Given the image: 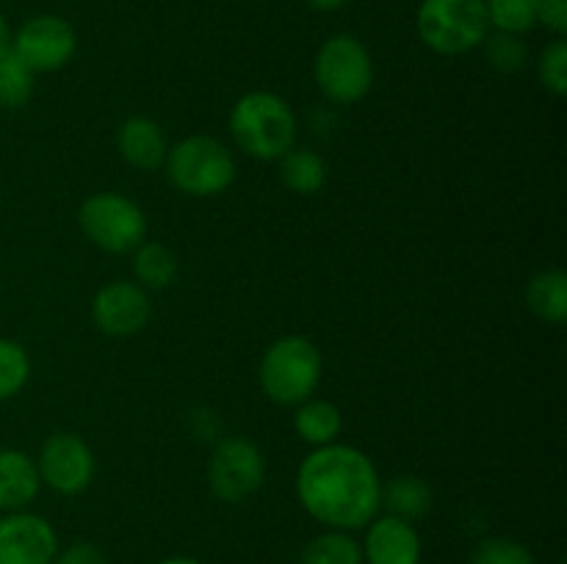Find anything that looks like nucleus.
<instances>
[{"instance_id": "obj_1", "label": "nucleus", "mask_w": 567, "mask_h": 564, "mask_svg": "<svg viewBox=\"0 0 567 564\" xmlns=\"http://www.w3.org/2000/svg\"><path fill=\"white\" fill-rule=\"evenodd\" d=\"M297 495L305 512L336 531L365 529L382 506V479L360 448L330 442L302 459Z\"/></svg>"}, {"instance_id": "obj_2", "label": "nucleus", "mask_w": 567, "mask_h": 564, "mask_svg": "<svg viewBox=\"0 0 567 564\" xmlns=\"http://www.w3.org/2000/svg\"><path fill=\"white\" fill-rule=\"evenodd\" d=\"M230 133L249 158L280 160L297 144V116L280 94L249 92L233 105Z\"/></svg>"}, {"instance_id": "obj_31", "label": "nucleus", "mask_w": 567, "mask_h": 564, "mask_svg": "<svg viewBox=\"0 0 567 564\" xmlns=\"http://www.w3.org/2000/svg\"><path fill=\"white\" fill-rule=\"evenodd\" d=\"M11 48V31H9V22H6V17L0 14V55L6 53V50Z\"/></svg>"}, {"instance_id": "obj_6", "label": "nucleus", "mask_w": 567, "mask_h": 564, "mask_svg": "<svg viewBox=\"0 0 567 564\" xmlns=\"http://www.w3.org/2000/svg\"><path fill=\"white\" fill-rule=\"evenodd\" d=\"M316 86L327 100L352 105L363 100L374 86V61L365 44L349 33L330 36L319 48L313 61Z\"/></svg>"}, {"instance_id": "obj_23", "label": "nucleus", "mask_w": 567, "mask_h": 564, "mask_svg": "<svg viewBox=\"0 0 567 564\" xmlns=\"http://www.w3.org/2000/svg\"><path fill=\"white\" fill-rule=\"evenodd\" d=\"M487 22L498 33H529L537 25V0H485Z\"/></svg>"}, {"instance_id": "obj_17", "label": "nucleus", "mask_w": 567, "mask_h": 564, "mask_svg": "<svg viewBox=\"0 0 567 564\" xmlns=\"http://www.w3.org/2000/svg\"><path fill=\"white\" fill-rule=\"evenodd\" d=\"M526 304L548 324L567 321V274L563 269H543L526 285Z\"/></svg>"}, {"instance_id": "obj_9", "label": "nucleus", "mask_w": 567, "mask_h": 564, "mask_svg": "<svg viewBox=\"0 0 567 564\" xmlns=\"http://www.w3.org/2000/svg\"><path fill=\"white\" fill-rule=\"evenodd\" d=\"M75 28L55 14L31 17L11 39V50L25 61L33 75L61 70L75 55Z\"/></svg>"}, {"instance_id": "obj_24", "label": "nucleus", "mask_w": 567, "mask_h": 564, "mask_svg": "<svg viewBox=\"0 0 567 564\" xmlns=\"http://www.w3.org/2000/svg\"><path fill=\"white\" fill-rule=\"evenodd\" d=\"M31 376V359L17 341L0 337V401L14 398Z\"/></svg>"}, {"instance_id": "obj_14", "label": "nucleus", "mask_w": 567, "mask_h": 564, "mask_svg": "<svg viewBox=\"0 0 567 564\" xmlns=\"http://www.w3.org/2000/svg\"><path fill=\"white\" fill-rule=\"evenodd\" d=\"M116 149H120L122 160L131 164L138 171H155L164 166L166 160V138L164 130L150 116H131L116 130Z\"/></svg>"}, {"instance_id": "obj_19", "label": "nucleus", "mask_w": 567, "mask_h": 564, "mask_svg": "<svg viewBox=\"0 0 567 564\" xmlns=\"http://www.w3.org/2000/svg\"><path fill=\"white\" fill-rule=\"evenodd\" d=\"M280 180L288 191L302 194V197L319 194L327 182L324 158L313 149L291 147L280 158Z\"/></svg>"}, {"instance_id": "obj_10", "label": "nucleus", "mask_w": 567, "mask_h": 564, "mask_svg": "<svg viewBox=\"0 0 567 564\" xmlns=\"http://www.w3.org/2000/svg\"><path fill=\"white\" fill-rule=\"evenodd\" d=\"M37 470L42 484H48L53 492L78 495L94 479V453L83 437L72 431H55L44 440Z\"/></svg>"}, {"instance_id": "obj_20", "label": "nucleus", "mask_w": 567, "mask_h": 564, "mask_svg": "<svg viewBox=\"0 0 567 564\" xmlns=\"http://www.w3.org/2000/svg\"><path fill=\"white\" fill-rule=\"evenodd\" d=\"M133 271L142 288H166L172 285L177 274V260L169 247L164 243H138L136 258H133Z\"/></svg>"}, {"instance_id": "obj_32", "label": "nucleus", "mask_w": 567, "mask_h": 564, "mask_svg": "<svg viewBox=\"0 0 567 564\" xmlns=\"http://www.w3.org/2000/svg\"><path fill=\"white\" fill-rule=\"evenodd\" d=\"M158 564H203V562H197V558H192V556H172V558H164V562H158Z\"/></svg>"}, {"instance_id": "obj_15", "label": "nucleus", "mask_w": 567, "mask_h": 564, "mask_svg": "<svg viewBox=\"0 0 567 564\" xmlns=\"http://www.w3.org/2000/svg\"><path fill=\"white\" fill-rule=\"evenodd\" d=\"M37 462L25 451L0 448V512H20L39 495Z\"/></svg>"}, {"instance_id": "obj_5", "label": "nucleus", "mask_w": 567, "mask_h": 564, "mask_svg": "<svg viewBox=\"0 0 567 564\" xmlns=\"http://www.w3.org/2000/svg\"><path fill=\"white\" fill-rule=\"evenodd\" d=\"M421 42L441 55H463L487 39L485 0H421L415 14Z\"/></svg>"}, {"instance_id": "obj_22", "label": "nucleus", "mask_w": 567, "mask_h": 564, "mask_svg": "<svg viewBox=\"0 0 567 564\" xmlns=\"http://www.w3.org/2000/svg\"><path fill=\"white\" fill-rule=\"evenodd\" d=\"M33 94V72L28 70L25 61L14 53L6 50L0 55V108H22Z\"/></svg>"}, {"instance_id": "obj_7", "label": "nucleus", "mask_w": 567, "mask_h": 564, "mask_svg": "<svg viewBox=\"0 0 567 564\" xmlns=\"http://www.w3.org/2000/svg\"><path fill=\"white\" fill-rule=\"evenodd\" d=\"M78 224L89 241L111 254H122L144 243L147 216L133 199L116 191H100L83 199L78 210Z\"/></svg>"}, {"instance_id": "obj_30", "label": "nucleus", "mask_w": 567, "mask_h": 564, "mask_svg": "<svg viewBox=\"0 0 567 564\" xmlns=\"http://www.w3.org/2000/svg\"><path fill=\"white\" fill-rule=\"evenodd\" d=\"M313 11H338L349 3V0H305Z\"/></svg>"}, {"instance_id": "obj_13", "label": "nucleus", "mask_w": 567, "mask_h": 564, "mask_svg": "<svg viewBox=\"0 0 567 564\" xmlns=\"http://www.w3.org/2000/svg\"><path fill=\"white\" fill-rule=\"evenodd\" d=\"M363 562L369 564H419L421 536L410 520L382 514L369 523L363 542Z\"/></svg>"}, {"instance_id": "obj_18", "label": "nucleus", "mask_w": 567, "mask_h": 564, "mask_svg": "<svg viewBox=\"0 0 567 564\" xmlns=\"http://www.w3.org/2000/svg\"><path fill=\"white\" fill-rule=\"evenodd\" d=\"M432 503H435L432 487L421 476H396L388 484H382V506L393 518H402L413 523V520H421L430 514Z\"/></svg>"}, {"instance_id": "obj_16", "label": "nucleus", "mask_w": 567, "mask_h": 564, "mask_svg": "<svg viewBox=\"0 0 567 564\" xmlns=\"http://www.w3.org/2000/svg\"><path fill=\"white\" fill-rule=\"evenodd\" d=\"M293 429H297L299 440H305L308 446H330V442L341 437L343 415L336 404L321 401V398H308V401L297 404Z\"/></svg>"}, {"instance_id": "obj_27", "label": "nucleus", "mask_w": 567, "mask_h": 564, "mask_svg": "<svg viewBox=\"0 0 567 564\" xmlns=\"http://www.w3.org/2000/svg\"><path fill=\"white\" fill-rule=\"evenodd\" d=\"M487 61H491L493 70L498 72H518L526 61V44L520 42L513 33H498L496 36H487L485 42Z\"/></svg>"}, {"instance_id": "obj_26", "label": "nucleus", "mask_w": 567, "mask_h": 564, "mask_svg": "<svg viewBox=\"0 0 567 564\" xmlns=\"http://www.w3.org/2000/svg\"><path fill=\"white\" fill-rule=\"evenodd\" d=\"M537 77L554 97L567 94V42L563 36L554 39L537 59Z\"/></svg>"}, {"instance_id": "obj_4", "label": "nucleus", "mask_w": 567, "mask_h": 564, "mask_svg": "<svg viewBox=\"0 0 567 564\" xmlns=\"http://www.w3.org/2000/svg\"><path fill=\"white\" fill-rule=\"evenodd\" d=\"M166 175L188 197H216L236 182V158L214 136H188L166 153Z\"/></svg>"}, {"instance_id": "obj_29", "label": "nucleus", "mask_w": 567, "mask_h": 564, "mask_svg": "<svg viewBox=\"0 0 567 564\" xmlns=\"http://www.w3.org/2000/svg\"><path fill=\"white\" fill-rule=\"evenodd\" d=\"M537 22L557 36L567 33V0H537Z\"/></svg>"}, {"instance_id": "obj_12", "label": "nucleus", "mask_w": 567, "mask_h": 564, "mask_svg": "<svg viewBox=\"0 0 567 564\" xmlns=\"http://www.w3.org/2000/svg\"><path fill=\"white\" fill-rule=\"evenodd\" d=\"M55 553L59 536L42 514L20 509L0 518V564H53Z\"/></svg>"}, {"instance_id": "obj_11", "label": "nucleus", "mask_w": 567, "mask_h": 564, "mask_svg": "<svg viewBox=\"0 0 567 564\" xmlns=\"http://www.w3.org/2000/svg\"><path fill=\"white\" fill-rule=\"evenodd\" d=\"M153 304L147 288L138 282L114 280L100 288L92 299V321L111 337H131L150 324Z\"/></svg>"}, {"instance_id": "obj_3", "label": "nucleus", "mask_w": 567, "mask_h": 564, "mask_svg": "<svg viewBox=\"0 0 567 564\" xmlns=\"http://www.w3.org/2000/svg\"><path fill=\"white\" fill-rule=\"evenodd\" d=\"M321 352L302 335H286L266 348L260 359L258 382L269 401L297 407L308 401L321 382Z\"/></svg>"}, {"instance_id": "obj_25", "label": "nucleus", "mask_w": 567, "mask_h": 564, "mask_svg": "<svg viewBox=\"0 0 567 564\" xmlns=\"http://www.w3.org/2000/svg\"><path fill=\"white\" fill-rule=\"evenodd\" d=\"M471 564H535L529 547L509 536H487L471 553Z\"/></svg>"}, {"instance_id": "obj_21", "label": "nucleus", "mask_w": 567, "mask_h": 564, "mask_svg": "<svg viewBox=\"0 0 567 564\" xmlns=\"http://www.w3.org/2000/svg\"><path fill=\"white\" fill-rule=\"evenodd\" d=\"M302 564H363V547L347 531H324L302 551Z\"/></svg>"}, {"instance_id": "obj_28", "label": "nucleus", "mask_w": 567, "mask_h": 564, "mask_svg": "<svg viewBox=\"0 0 567 564\" xmlns=\"http://www.w3.org/2000/svg\"><path fill=\"white\" fill-rule=\"evenodd\" d=\"M53 564H109V558L94 542H72L55 553Z\"/></svg>"}, {"instance_id": "obj_8", "label": "nucleus", "mask_w": 567, "mask_h": 564, "mask_svg": "<svg viewBox=\"0 0 567 564\" xmlns=\"http://www.w3.org/2000/svg\"><path fill=\"white\" fill-rule=\"evenodd\" d=\"M208 487L219 501L241 503L264 487V451L247 437H225L208 459Z\"/></svg>"}]
</instances>
